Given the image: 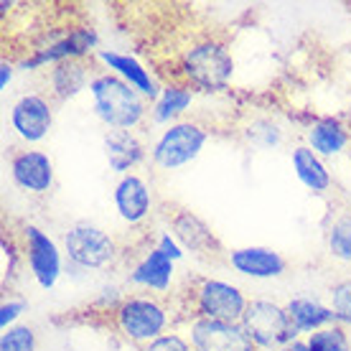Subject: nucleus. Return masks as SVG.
Returning <instances> with one entry per match:
<instances>
[{"instance_id":"obj_1","label":"nucleus","mask_w":351,"mask_h":351,"mask_svg":"<svg viewBox=\"0 0 351 351\" xmlns=\"http://www.w3.org/2000/svg\"><path fill=\"white\" fill-rule=\"evenodd\" d=\"M89 95H92V110L97 120L107 125L110 130H138L150 117L148 99L110 71L95 74V80L89 84Z\"/></svg>"},{"instance_id":"obj_2","label":"nucleus","mask_w":351,"mask_h":351,"mask_svg":"<svg viewBox=\"0 0 351 351\" xmlns=\"http://www.w3.org/2000/svg\"><path fill=\"white\" fill-rule=\"evenodd\" d=\"M234 77V56L229 46L219 38H199L186 46L178 59V82H184L193 92L217 95L229 87Z\"/></svg>"},{"instance_id":"obj_3","label":"nucleus","mask_w":351,"mask_h":351,"mask_svg":"<svg viewBox=\"0 0 351 351\" xmlns=\"http://www.w3.org/2000/svg\"><path fill=\"white\" fill-rule=\"evenodd\" d=\"M110 318L114 331L141 349L168 334L171 326V311L158 295H128L110 311Z\"/></svg>"},{"instance_id":"obj_4","label":"nucleus","mask_w":351,"mask_h":351,"mask_svg":"<svg viewBox=\"0 0 351 351\" xmlns=\"http://www.w3.org/2000/svg\"><path fill=\"white\" fill-rule=\"evenodd\" d=\"M206 141H209V130L202 123L178 120V123L163 128V132L150 145V160L160 171L184 168L202 156Z\"/></svg>"},{"instance_id":"obj_5","label":"nucleus","mask_w":351,"mask_h":351,"mask_svg":"<svg viewBox=\"0 0 351 351\" xmlns=\"http://www.w3.org/2000/svg\"><path fill=\"white\" fill-rule=\"evenodd\" d=\"M242 328L257 351H280L285 343L298 339V331L290 324L285 306L267 298L250 300L242 316Z\"/></svg>"},{"instance_id":"obj_6","label":"nucleus","mask_w":351,"mask_h":351,"mask_svg":"<svg viewBox=\"0 0 351 351\" xmlns=\"http://www.w3.org/2000/svg\"><path fill=\"white\" fill-rule=\"evenodd\" d=\"M64 255L82 270H105L120 252L110 232L89 221H77L64 232Z\"/></svg>"},{"instance_id":"obj_7","label":"nucleus","mask_w":351,"mask_h":351,"mask_svg":"<svg viewBox=\"0 0 351 351\" xmlns=\"http://www.w3.org/2000/svg\"><path fill=\"white\" fill-rule=\"evenodd\" d=\"M250 300L237 285L217 278H202L191 288L193 318H209L224 324H242Z\"/></svg>"},{"instance_id":"obj_8","label":"nucleus","mask_w":351,"mask_h":351,"mask_svg":"<svg viewBox=\"0 0 351 351\" xmlns=\"http://www.w3.org/2000/svg\"><path fill=\"white\" fill-rule=\"evenodd\" d=\"M21 257L38 288L53 290L62 278V250L36 224H21Z\"/></svg>"},{"instance_id":"obj_9","label":"nucleus","mask_w":351,"mask_h":351,"mask_svg":"<svg viewBox=\"0 0 351 351\" xmlns=\"http://www.w3.org/2000/svg\"><path fill=\"white\" fill-rule=\"evenodd\" d=\"M99 38H97L95 28L80 26V28H69L64 31L59 38H51L49 44H44L41 49H34L31 56H26L21 62V69L34 71L41 69L46 64H59V62H74V59H84V56H92L97 53Z\"/></svg>"},{"instance_id":"obj_10","label":"nucleus","mask_w":351,"mask_h":351,"mask_svg":"<svg viewBox=\"0 0 351 351\" xmlns=\"http://www.w3.org/2000/svg\"><path fill=\"white\" fill-rule=\"evenodd\" d=\"M10 128L28 145L41 143L53 128V105L46 95L31 92L16 99L10 107Z\"/></svg>"},{"instance_id":"obj_11","label":"nucleus","mask_w":351,"mask_h":351,"mask_svg":"<svg viewBox=\"0 0 351 351\" xmlns=\"http://www.w3.org/2000/svg\"><path fill=\"white\" fill-rule=\"evenodd\" d=\"M10 178L21 191L31 193V196H46L53 191V184H56L53 160L44 150H18L10 156Z\"/></svg>"},{"instance_id":"obj_12","label":"nucleus","mask_w":351,"mask_h":351,"mask_svg":"<svg viewBox=\"0 0 351 351\" xmlns=\"http://www.w3.org/2000/svg\"><path fill=\"white\" fill-rule=\"evenodd\" d=\"M193 351H257L242 324H224L209 318H193L189 326Z\"/></svg>"},{"instance_id":"obj_13","label":"nucleus","mask_w":351,"mask_h":351,"mask_svg":"<svg viewBox=\"0 0 351 351\" xmlns=\"http://www.w3.org/2000/svg\"><path fill=\"white\" fill-rule=\"evenodd\" d=\"M168 221H171V234L178 239V245L186 252H193L199 257H219L224 252L219 237L191 209H176Z\"/></svg>"},{"instance_id":"obj_14","label":"nucleus","mask_w":351,"mask_h":351,"mask_svg":"<svg viewBox=\"0 0 351 351\" xmlns=\"http://www.w3.org/2000/svg\"><path fill=\"white\" fill-rule=\"evenodd\" d=\"M112 199L120 219L125 224H130V227L143 224L150 217V211H153V191H150L148 181L138 173L120 176Z\"/></svg>"},{"instance_id":"obj_15","label":"nucleus","mask_w":351,"mask_h":351,"mask_svg":"<svg viewBox=\"0 0 351 351\" xmlns=\"http://www.w3.org/2000/svg\"><path fill=\"white\" fill-rule=\"evenodd\" d=\"M229 267L245 278L252 280H272L282 278L288 270V263L280 252H275L270 247H239L227 255Z\"/></svg>"},{"instance_id":"obj_16","label":"nucleus","mask_w":351,"mask_h":351,"mask_svg":"<svg viewBox=\"0 0 351 351\" xmlns=\"http://www.w3.org/2000/svg\"><path fill=\"white\" fill-rule=\"evenodd\" d=\"M173 272H176V263L153 245V247H148L145 255L130 267L128 282L135 285V288L150 290V293H156V295H163V293L171 290Z\"/></svg>"},{"instance_id":"obj_17","label":"nucleus","mask_w":351,"mask_h":351,"mask_svg":"<svg viewBox=\"0 0 351 351\" xmlns=\"http://www.w3.org/2000/svg\"><path fill=\"white\" fill-rule=\"evenodd\" d=\"M97 62H102L110 69V74H114V77H120L123 82H128L132 89H138L145 99H150V102H156L160 95V87L156 84V80L150 77V71L143 66L135 56H130V53H120V51H107V49H99V51L95 53Z\"/></svg>"},{"instance_id":"obj_18","label":"nucleus","mask_w":351,"mask_h":351,"mask_svg":"<svg viewBox=\"0 0 351 351\" xmlns=\"http://www.w3.org/2000/svg\"><path fill=\"white\" fill-rule=\"evenodd\" d=\"M95 80L92 74V64L87 59H74V62H59L49 69L46 84H49V95L56 102H69L84 89H89Z\"/></svg>"},{"instance_id":"obj_19","label":"nucleus","mask_w":351,"mask_h":351,"mask_svg":"<svg viewBox=\"0 0 351 351\" xmlns=\"http://www.w3.org/2000/svg\"><path fill=\"white\" fill-rule=\"evenodd\" d=\"M150 156L145 143L135 130H107L105 135V158L114 173L128 176Z\"/></svg>"},{"instance_id":"obj_20","label":"nucleus","mask_w":351,"mask_h":351,"mask_svg":"<svg viewBox=\"0 0 351 351\" xmlns=\"http://www.w3.org/2000/svg\"><path fill=\"white\" fill-rule=\"evenodd\" d=\"M193 92L184 82H168L166 87H160V95L156 102H150V123L153 125H173L178 120H184V112L191 107Z\"/></svg>"},{"instance_id":"obj_21","label":"nucleus","mask_w":351,"mask_h":351,"mask_svg":"<svg viewBox=\"0 0 351 351\" xmlns=\"http://www.w3.org/2000/svg\"><path fill=\"white\" fill-rule=\"evenodd\" d=\"M285 311L290 316V324L298 334H313V331H321L326 326H334L336 316L331 306H326L316 298H308V295H298V298H290L285 303Z\"/></svg>"},{"instance_id":"obj_22","label":"nucleus","mask_w":351,"mask_h":351,"mask_svg":"<svg viewBox=\"0 0 351 351\" xmlns=\"http://www.w3.org/2000/svg\"><path fill=\"white\" fill-rule=\"evenodd\" d=\"M290 160H293V171H295V178L306 186L308 191L313 193H326L334 184L331 178V171L326 168L324 158L313 153L308 145H295L293 153H290Z\"/></svg>"},{"instance_id":"obj_23","label":"nucleus","mask_w":351,"mask_h":351,"mask_svg":"<svg viewBox=\"0 0 351 351\" xmlns=\"http://www.w3.org/2000/svg\"><path fill=\"white\" fill-rule=\"evenodd\" d=\"M351 135L346 125L336 117H318L316 123L308 128V148L318 153L321 158H334L349 145Z\"/></svg>"},{"instance_id":"obj_24","label":"nucleus","mask_w":351,"mask_h":351,"mask_svg":"<svg viewBox=\"0 0 351 351\" xmlns=\"http://www.w3.org/2000/svg\"><path fill=\"white\" fill-rule=\"evenodd\" d=\"M239 135H242V141L250 148H257V150H272L278 148V145H282V128L272 117H265V114L250 117L239 128Z\"/></svg>"},{"instance_id":"obj_25","label":"nucleus","mask_w":351,"mask_h":351,"mask_svg":"<svg viewBox=\"0 0 351 351\" xmlns=\"http://www.w3.org/2000/svg\"><path fill=\"white\" fill-rule=\"evenodd\" d=\"M326 247L328 255L343 265H351V211L339 214L326 229Z\"/></svg>"},{"instance_id":"obj_26","label":"nucleus","mask_w":351,"mask_h":351,"mask_svg":"<svg viewBox=\"0 0 351 351\" xmlns=\"http://www.w3.org/2000/svg\"><path fill=\"white\" fill-rule=\"evenodd\" d=\"M306 341L311 351H351L349 334H346V328L339 324L326 326L321 331H313Z\"/></svg>"},{"instance_id":"obj_27","label":"nucleus","mask_w":351,"mask_h":351,"mask_svg":"<svg viewBox=\"0 0 351 351\" xmlns=\"http://www.w3.org/2000/svg\"><path fill=\"white\" fill-rule=\"evenodd\" d=\"M328 306L334 311L336 324L351 328V278H343L328 288Z\"/></svg>"},{"instance_id":"obj_28","label":"nucleus","mask_w":351,"mask_h":351,"mask_svg":"<svg viewBox=\"0 0 351 351\" xmlns=\"http://www.w3.org/2000/svg\"><path fill=\"white\" fill-rule=\"evenodd\" d=\"M38 349V336L34 326L16 324L0 334V351H36Z\"/></svg>"},{"instance_id":"obj_29","label":"nucleus","mask_w":351,"mask_h":351,"mask_svg":"<svg viewBox=\"0 0 351 351\" xmlns=\"http://www.w3.org/2000/svg\"><path fill=\"white\" fill-rule=\"evenodd\" d=\"M143 351H193L191 341L181 334H163L160 339L143 346Z\"/></svg>"},{"instance_id":"obj_30","label":"nucleus","mask_w":351,"mask_h":351,"mask_svg":"<svg viewBox=\"0 0 351 351\" xmlns=\"http://www.w3.org/2000/svg\"><path fill=\"white\" fill-rule=\"evenodd\" d=\"M28 308V303L23 298H8L3 300L0 306V331H5L10 326H16V321L21 318V313Z\"/></svg>"},{"instance_id":"obj_31","label":"nucleus","mask_w":351,"mask_h":351,"mask_svg":"<svg viewBox=\"0 0 351 351\" xmlns=\"http://www.w3.org/2000/svg\"><path fill=\"white\" fill-rule=\"evenodd\" d=\"M156 247H158L163 255H168L173 263H178V260H184L186 250L181 245H178V239L171 234V232H160L158 239H156Z\"/></svg>"},{"instance_id":"obj_32","label":"nucleus","mask_w":351,"mask_h":351,"mask_svg":"<svg viewBox=\"0 0 351 351\" xmlns=\"http://www.w3.org/2000/svg\"><path fill=\"white\" fill-rule=\"evenodd\" d=\"M13 64L8 62V59H3L0 62V89H8V84L13 82Z\"/></svg>"},{"instance_id":"obj_33","label":"nucleus","mask_w":351,"mask_h":351,"mask_svg":"<svg viewBox=\"0 0 351 351\" xmlns=\"http://www.w3.org/2000/svg\"><path fill=\"white\" fill-rule=\"evenodd\" d=\"M280 351H311V349H308V341H300V339H295V341L285 343Z\"/></svg>"}]
</instances>
